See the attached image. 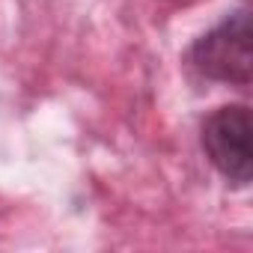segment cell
Masks as SVG:
<instances>
[{"instance_id": "cell-1", "label": "cell", "mask_w": 253, "mask_h": 253, "mask_svg": "<svg viewBox=\"0 0 253 253\" xmlns=\"http://www.w3.org/2000/svg\"><path fill=\"white\" fill-rule=\"evenodd\" d=\"M191 66L206 81L229 84V86H250L253 78V54H250V12L238 9L203 33L191 54Z\"/></svg>"}, {"instance_id": "cell-2", "label": "cell", "mask_w": 253, "mask_h": 253, "mask_svg": "<svg viewBox=\"0 0 253 253\" xmlns=\"http://www.w3.org/2000/svg\"><path fill=\"white\" fill-rule=\"evenodd\" d=\"M250 110L244 104H223L203 119L200 143L211 167L235 188L250 185L253 158H250Z\"/></svg>"}]
</instances>
